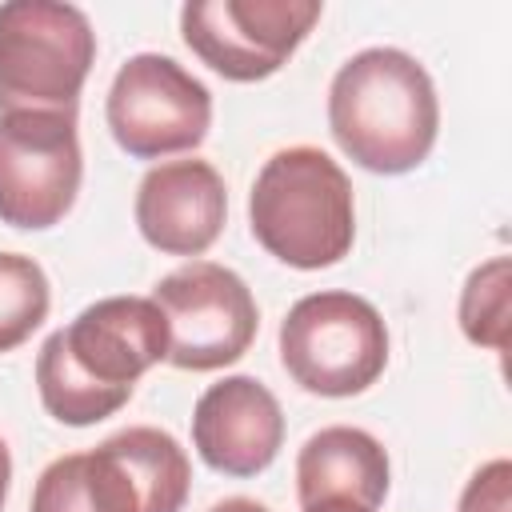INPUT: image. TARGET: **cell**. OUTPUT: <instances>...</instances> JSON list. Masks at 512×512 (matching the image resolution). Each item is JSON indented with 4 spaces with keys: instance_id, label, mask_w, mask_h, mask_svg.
I'll list each match as a JSON object with an SVG mask.
<instances>
[{
    "instance_id": "8",
    "label": "cell",
    "mask_w": 512,
    "mask_h": 512,
    "mask_svg": "<svg viewBox=\"0 0 512 512\" xmlns=\"http://www.w3.org/2000/svg\"><path fill=\"white\" fill-rule=\"evenodd\" d=\"M116 144L136 160L192 152L212 124V92L172 56H128L104 104Z\"/></svg>"
},
{
    "instance_id": "19",
    "label": "cell",
    "mask_w": 512,
    "mask_h": 512,
    "mask_svg": "<svg viewBox=\"0 0 512 512\" xmlns=\"http://www.w3.org/2000/svg\"><path fill=\"white\" fill-rule=\"evenodd\" d=\"M8 480H12V456H8V444L0 440V508L8 500Z\"/></svg>"
},
{
    "instance_id": "7",
    "label": "cell",
    "mask_w": 512,
    "mask_h": 512,
    "mask_svg": "<svg viewBox=\"0 0 512 512\" xmlns=\"http://www.w3.org/2000/svg\"><path fill=\"white\" fill-rule=\"evenodd\" d=\"M152 304L168 324V364L212 372L236 364L256 340V300L248 284L212 260H192L152 288Z\"/></svg>"
},
{
    "instance_id": "14",
    "label": "cell",
    "mask_w": 512,
    "mask_h": 512,
    "mask_svg": "<svg viewBox=\"0 0 512 512\" xmlns=\"http://www.w3.org/2000/svg\"><path fill=\"white\" fill-rule=\"evenodd\" d=\"M48 276L32 256L0 252V352L20 348L48 316Z\"/></svg>"
},
{
    "instance_id": "2",
    "label": "cell",
    "mask_w": 512,
    "mask_h": 512,
    "mask_svg": "<svg viewBox=\"0 0 512 512\" xmlns=\"http://www.w3.org/2000/svg\"><path fill=\"white\" fill-rule=\"evenodd\" d=\"M328 128L360 168L380 176L412 172L440 128L432 76L400 48H364L332 76Z\"/></svg>"
},
{
    "instance_id": "3",
    "label": "cell",
    "mask_w": 512,
    "mask_h": 512,
    "mask_svg": "<svg viewBox=\"0 0 512 512\" xmlns=\"http://www.w3.org/2000/svg\"><path fill=\"white\" fill-rule=\"evenodd\" d=\"M248 220L252 236L288 268H328L356 240L352 184L324 148H280L256 172Z\"/></svg>"
},
{
    "instance_id": "4",
    "label": "cell",
    "mask_w": 512,
    "mask_h": 512,
    "mask_svg": "<svg viewBox=\"0 0 512 512\" xmlns=\"http://www.w3.org/2000/svg\"><path fill=\"white\" fill-rule=\"evenodd\" d=\"M188 488L192 464L172 432L124 428L92 452L52 460L28 512H180Z\"/></svg>"
},
{
    "instance_id": "12",
    "label": "cell",
    "mask_w": 512,
    "mask_h": 512,
    "mask_svg": "<svg viewBox=\"0 0 512 512\" xmlns=\"http://www.w3.org/2000/svg\"><path fill=\"white\" fill-rule=\"evenodd\" d=\"M228 216L224 176L208 160L156 164L136 188L140 236L168 256H200L216 244Z\"/></svg>"
},
{
    "instance_id": "5",
    "label": "cell",
    "mask_w": 512,
    "mask_h": 512,
    "mask_svg": "<svg viewBox=\"0 0 512 512\" xmlns=\"http://www.w3.org/2000/svg\"><path fill=\"white\" fill-rule=\"evenodd\" d=\"M96 32L76 4H0V112H76Z\"/></svg>"
},
{
    "instance_id": "13",
    "label": "cell",
    "mask_w": 512,
    "mask_h": 512,
    "mask_svg": "<svg viewBox=\"0 0 512 512\" xmlns=\"http://www.w3.org/2000/svg\"><path fill=\"white\" fill-rule=\"evenodd\" d=\"M296 496L300 508L316 500H348L376 512L388 496V452L384 444L348 424L320 428L304 440L296 456Z\"/></svg>"
},
{
    "instance_id": "17",
    "label": "cell",
    "mask_w": 512,
    "mask_h": 512,
    "mask_svg": "<svg viewBox=\"0 0 512 512\" xmlns=\"http://www.w3.org/2000/svg\"><path fill=\"white\" fill-rule=\"evenodd\" d=\"M208 512H268L260 500H248V496H228V500H220V504H212Z\"/></svg>"
},
{
    "instance_id": "11",
    "label": "cell",
    "mask_w": 512,
    "mask_h": 512,
    "mask_svg": "<svg viewBox=\"0 0 512 512\" xmlns=\"http://www.w3.org/2000/svg\"><path fill=\"white\" fill-rule=\"evenodd\" d=\"M192 444L208 468L224 476H256L284 444L280 400L256 376H224L196 400Z\"/></svg>"
},
{
    "instance_id": "1",
    "label": "cell",
    "mask_w": 512,
    "mask_h": 512,
    "mask_svg": "<svg viewBox=\"0 0 512 512\" xmlns=\"http://www.w3.org/2000/svg\"><path fill=\"white\" fill-rule=\"evenodd\" d=\"M160 360H168V324L152 296H104L40 344V404L60 424L88 428L120 412Z\"/></svg>"
},
{
    "instance_id": "15",
    "label": "cell",
    "mask_w": 512,
    "mask_h": 512,
    "mask_svg": "<svg viewBox=\"0 0 512 512\" xmlns=\"http://www.w3.org/2000/svg\"><path fill=\"white\" fill-rule=\"evenodd\" d=\"M508 292H512L508 256H492L468 276L460 292V328L472 344L492 352L508 348Z\"/></svg>"
},
{
    "instance_id": "18",
    "label": "cell",
    "mask_w": 512,
    "mask_h": 512,
    "mask_svg": "<svg viewBox=\"0 0 512 512\" xmlns=\"http://www.w3.org/2000/svg\"><path fill=\"white\" fill-rule=\"evenodd\" d=\"M304 512H368V508L348 504V500H316V504H304Z\"/></svg>"
},
{
    "instance_id": "10",
    "label": "cell",
    "mask_w": 512,
    "mask_h": 512,
    "mask_svg": "<svg viewBox=\"0 0 512 512\" xmlns=\"http://www.w3.org/2000/svg\"><path fill=\"white\" fill-rule=\"evenodd\" d=\"M84 176L76 112H0V220L52 228L76 204Z\"/></svg>"
},
{
    "instance_id": "16",
    "label": "cell",
    "mask_w": 512,
    "mask_h": 512,
    "mask_svg": "<svg viewBox=\"0 0 512 512\" xmlns=\"http://www.w3.org/2000/svg\"><path fill=\"white\" fill-rule=\"evenodd\" d=\"M456 512H512V464L488 460L484 468H476L460 492Z\"/></svg>"
},
{
    "instance_id": "9",
    "label": "cell",
    "mask_w": 512,
    "mask_h": 512,
    "mask_svg": "<svg viewBox=\"0 0 512 512\" xmlns=\"http://www.w3.org/2000/svg\"><path fill=\"white\" fill-rule=\"evenodd\" d=\"M320 20V0H188L184 44L224 80L252 84L288 64Z\"/></svg>"
},
{
    "instance_id": "6",
    "label": "cell",
    "mask_w": 512,
    "mask_h": 512,
    "mask_svg": "<svg viewBox=\"0 0 512 512\" xmlns=\"http://www.w3.org/2000/svg\"><path fill=\"white\" fill-rule=\"evenodd\" d=\"M288 376L316 396H356L388 364L384 316L356 292L300 296L280 324Z\"/></svg>"
}]
</instances>
